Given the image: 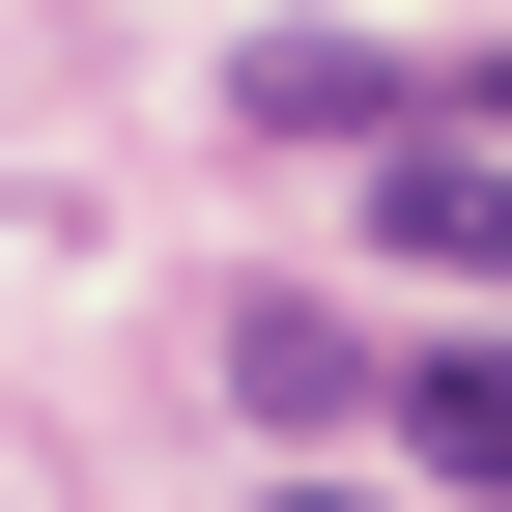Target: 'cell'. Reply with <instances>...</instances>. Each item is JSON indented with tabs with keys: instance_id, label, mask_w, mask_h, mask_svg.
I'll use <instances>...</instances> for the list:
<instances>
[{
	"instance_id": "obj_4",
	"label": "cell",
	"mask_w": 512,
	"mask_h": 512,
	"mask_svg": "<svg viewBox=\"0 0 512 512\" xmlns=\"http://www.w3.org/2000/svg\"><path fill=\"white\" fill-rule=\"evenodd\" d=\"M228 370H256V399H285V427H370V399H399V370H370L342 313H228Z\"/></svg>"
},
{
	"instance_id": "obj_3",
	"label": "cell",
	"mask_w": 512,
	"mask_h": 512,
	"mask_svg": "<svg viewBox=\"0 0 512 512\" xmlns=\"http://www.w3.org/2000/svg\"><path fill=\"white\" fill-rule=\"evenodd\" d=\"M370 114H399L370 29H256V143H370Z\"/></svg>"
},
{
	"instance_id": "obj_1",
	"label": "cell",
	"mask_w": 512,
	"mask_h": 512,
	"mask_svg": "<svg viewBox=\"0 0 512 512\" xmlns=\"http://www.w3.org/2000/svg\"><path fill=\"white\" fill-rule=\"evenodd\" d=\"M370 228H399L427 285H484V313H512V143H399V171H370Z\"/></svg>"
},
{
	"instance_id": "obj_2",
	"label": "cell",
	"mask_w": 512,
	"mask_h": 512,
	"mask_svg": "<svg viewBox=\"0 0 512 512\" xmlns=\"http://www.w3.org/2000/svg\"><path fill=\"white\" fill-rule=\"evenodd\" d=\"M370 427H399L427 484H484V512H512V342H427V370H399Z\"/></svg>"
},
{
	"instance_id": "obj_5",
	"label": "cell",
	"mask_w": 512,
	"mask_h": 512,
	"mask_svg": "<svg viewBox=\"0 0 512 512\" xmlns=\"http://www.w3.org/2000/svg\"><path fill=\"white\" fill-rule=\"evenodd\" d=\"M285 512H370V484H285Z\"/></svg>"
}]
</instances>
